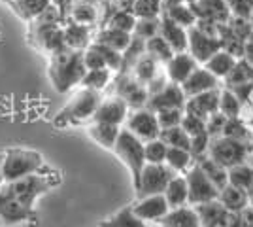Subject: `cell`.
<instances>
[{
	"label": "cell",
	"mask_w": 253,
	"mask_h": 227,
	"mask_svg": "<svg viewBox=\"0 0 253 227\" xmlns=\"http://www.w3.org/2000/svg\"><path fill=\"white\" fill-rule=\"evenodd\" d=\"M181 127L187 131L191 138L197 136V135H202V133H208V127H206V119L199 118V116H193V114H187L183 116V121H181Z\"/></svg>",
	"instance_id": "obj_48"
},
{
	"label": "cell",
	"mask_w": 253,
	"mask_h": 227,
	"mask_svg": "<svg viewBox=\"0 0 253 227\" xmlns=\"http://www.w3.org/2000/svg\"><path fill=\"white\" fill-rule=\"evenodd\" d=\"M64 27V42L70 49L76 51H84L85 47H89L91 44L95 42L93 38V27H87L82 23L68 21Z\"/></svg>",
	"instance_id": "obj_22"
},
{
	"label": "cell",
	"mask_w": 253,
	"mask_h": 227,
	"mask_svg": "<svg viewBox=\"0 0 253 227\" xmlns=\"http://www.w3.org/2000/svg\"><path fill=\"white\" fill-rule=\"evenodd\" d=\"M244 59L253 66V34L246 40V45H244Z\"/></svg>",
	"instance_id": "obj_52"
},
{
	"label": "cell",
	"mask_w": 253,
	"mask_h": 227,
	"mask_svg": "<svg viewBox=\"0 0 253 227\" xmlns=\"http://www.w3.org/2000/svg\"><path fill=\"white\" fill-rule=\"evenodd\" d=\"M197 163L201 165V169L206 173V176L215 184V187H217L219 191L229 185V169H225L221 163H217L215 159H211L210 155H208V157L204 155V157H201V159H197Z\"/></svg>",
	"instance_id": "obj_30"
},
{
	"label": "cell",
	"mask_w": 253,
	"mask_h": 227,
	"mask_svg": "<svg viewBox=\"0 0 253 227\" xmlns=\"http://www.w3.org/2000/svg\"><path fill=\"white\" fill-rule=\"evenodd\" d=\"M183 116H185V110H178V108H170V110H161L157 112L159 118V125L161 129H172V127H178L183 121Z\"/></svg>",
	"instance_id": "obj_47"
},
{
	"label": "cell",
	"mask_w": 253,
	"mask_h": 227,
	"mask_svg": "<svg viewBox=\"0 0 253 227\" xmlns=\"http://www.w3.org/2000/svg\"><path fill=\"white\" fill-rule=\"evenodd\" d=\"M165 197L169 201L170 208H179V206L189 205V185L185 174H176L169 182L165 189Z\"/></svg>",
	"instance_id": "obj_26"
},
{
	"label": "cell",
	"mask_w": 253,
	"mask_h": 227,
	"mask_svg": "<svg viewBox=\"0 0 253 227\" xmlns=\"http://www.w3.org/2000/svg\"><path fill=\"white\" fill-rule=\"evenodd\" d=\"M84 65L87 70H98V68H108L106 66V59L102 53V47L100 44L93 42L89 47H85L84 51Z\"/></svg>",
	"instance_id": "obj_45"
},
{
	"label": "cell",
	"mask_w": 253,
	"mask_h": 227,
	"mask_svg": "<svg viewBox=\"0 0 253 227\" xmlns=\"http://www.w3.org/2000/svg\"><path fill=\"white\" fill-rule=\"evenodd\" d=\"M130 10L136 19H155L165 13L163 0H132Z\"/></svg>",
	"instance_id": "obj_39"
},
{
	"label": "cell",
	"mask_w": 253,
	"mask_h": 227,
	"mask_svg": "<svg viewBox=\"0 0 253 227\" xmlns=\"http://www.w3.org/2000/svg\"><path fill=\"white\" fill-rule=\"evenodd\" d=\"M197 13L199 21H211L217 25H225L232 19L231 8L227 0H199L191 4Z\"/></svg>",
	"instance_id": "obj_16"
},
{
	"label": "cell",
	"mask_w": 253,
	"mask_h": 227,
	"mask_svg": "<svg viewBox=\"0 0 253 227\" xmlns=\"http://www.w3.org/2000/svg\"><path fill=\"white\" fill-rule=\"evenodd\" d=\"M100 102H102L100 93L82 87L74 97L70 98V102L66 104V108L61 112L57 123H59V125H61V123H64V125H78V123L93 121L95 112Z\"/></svg>",
	"instance_id": "obj_4"
},
{
	"label": "cell",
	"mask_w": 253,
	"mask_h": 227,
	"mask_svg": "<svg viewBox=\"0 0 253 227\" xmlns=\"http://www.w3.org/2000/svg\"><path fill=\"white\" fill-rule=\"evenodd\" d=\"M34 216V208L25 206L8 189V185L2 184L0 187V224L2 226H17Z\"/></svg>",
	"instance_id": "obj_11"
},
{
	"label": "cell",
	"mask_w": 253,
	"mask_h": 227,
	"mask_svg": "<svg viewBox=\"0 0 253 227\" xmlns=\"http://www.w3.org/2000/svg\"><path fill=\"white\" fill-rule=\"evenodd\" d=\"M87 68L84 65V53L66 47L61 53L53 55L49 63V78L59 93H68L74 86H80Z\"/></svg>",
	"instance_id": "obj_1"
},
{
	"label": "cell",
	"mask_w": 253,
	"mask_h": 227,
	"mask_svg": "<svg viewBox=\"0 0 253 227\" xmlns=\"http://www.w3.org/2000/svg\"><path fill=\"white\" fill-rule=\"evenodd\" d=\"M227 2H229L232 17L250 21L253 13V0H227Z\"/></svg>",
	"instance_id": "obj_49"
},
{
	"label": "cell",
	"mask_w": 253,
	"mask_h": 227,
	"mask_svg": "<svg viewBox=\"0 0 253 227\" xmlns=\"http://www.w3.org/2000/svg\"><path fill=\"white\" fill-rule=\"evenodd\" d=\"M250 206L253 208V193H252V203H250Z\"/></svg>",
	"instance_id": "obj_57"
},
{
	"label": "cell",
	"mask_w": 253,
	"mask_h": 227,
	"mask_svg": "<svg viewBox=\"0 0 253 227\" xmlns=\"http://www.w3.org/2000/svg\"><path fill=\"white\" fill-rule=\"evenodd\" d=\"M132 210H134V214L140 220H144L148 224L149 222L159 224L170 212V205L165 193L148 195V197H140L136 201V205H132Z\"/></svg>",
	"instance_id": "obj_14"
},
{
	"label": "cell",
	"mask_w": 253,
	"mask_h": 227,
	"mask_svg": "<svg viewBox=\"0 0 253 227\" xmlns=\"http://www.w3.org/2000/svg\"><path fill=\"white\" fill-rule=\"evenodd\" d=\"M165 15L170 17L174 23H178L181 25L183 29H193L197 21H199V17H197V13L193 10V6L187 4V2H183V4H178V6H172V8H167L165 10Z\"/></svg>",
	"instance_id": "obj_35"
},
{
	"label": "cell",
	"mask_w": 253,
	"mask_h": 227,
	"mask_svg": "<svg viewBox=\"0 0 253 227\" xmlns=\"http://www.w3.org/2000/svg\"><path fill=\"white\" fill-rule=\"evenodd\" d=\"M159 34L170 44L174 53H183V51L189 49V31L183 29L178 23H174L165 13L161 15V31H159Z\"/></svg>",
	"instance_id": "obj_20"
},
{
	"label": "cell",
	"mask_w": 253,
	"mask_h": 227,
	"mask_svg": "<svg viewBox=\"0 0 253 227\" xmlns=\"http://www.w3.org/2000/svg\"><path fill=\"white\" fill-rule=\"evenodd\" d=\"M225 125H227V118L223 116L221 112H217V114H213L208 118L206 121V127H208V135H210L211 138H215V136H221L223 129H225Z\"/></svg>",
	"instance_id": "obj_51"
},
{
	"label": "cell",
	"mask_w": 253,
	"mask_h": 227,
	"mask_svg": "<svg viewBox=\"0 0 253 227\" xmlns=\"http://www.w3.org/2000/svg\"><path fill=\"white\" fill-rule=\"evenodd\" d=\"M0 226H2V224H0Z\"/></svg>",
	"instance_id": "obj_58"
},
{
	"label": "cell",
	"mask_w": 253,
	"mask_h": 227,
	"mask_svg": "<svg viewBox=\"0 0 253 227\" xmlns=\"http://www.w3.org/2000/svg\"><path fill=\"white\" fill-rule=\"evenodd\" d=\"M159 31H161V17H155V19H138L132 36L142 38V40L148 42L149 38L157 36Z\"/></svg>",
	"instance_id": "obj_46"
},
{
	"label": "cell",
	"mask_w": 253,
	"mask_h": 227,
	"mask_svg": "<svg viewBox=\"0 0 253 227\" xmlns=\"http://www.w3.org/2000/svg\"><path fill=\"white\" fill-rule=\"evenodd\" d=\"M219 98H221V89H213V91H206L197 97H191L187 98L185 112L208 121L210 116L219 112Z\"/></svg>",
	"instance_id": "obj_19"
},
{
	"label": "cell",
	"mask_w": 253,
	"mask_h": 227,
	"mask_svg": "<svg viewBox=\"0 0 253 227\" xmlns=\"http://www.w3.org/2000/svg\"><path fill=\"white\" fill-rule=\"evenodd\" d=\"M229 184L236 185V187H240V189H246V191H250V195H252L253 167H250L248 163L231 167V169H229Z\"/></svg>",
	"instance_id": "obj_41"
},
{
	"label": "cell",
	"mask_w": 253,
	"mask_h": 227,
	"mask_svg": "<svg viewBox=\"0 0 253 227\" xmlns=\"http://www.w3.org/2000/svg\"><path fill=\"white\" fill-rule=\"evenodd\" d=\"M130 108L125 100L117 95H112L108 98H102V102L98 104L95 112L93 121L98 123H108V125H116V127H125L126 119H128Z\"/></svg>",
	"instance_id": "obj_13"
},
{
	"label": "cell",
	"mask_w": 253,
	"mask_h": 227,
	"mask_svg": "<svg viewBox=\"0 0 253 227\" xmlns=\"http://www.w3.org/2000/svg\"><path fill=\"white\" fill-rule=\"evenodd\" d=\"M244 86H253V66L246 59H238L232 72L225 78V87L236 89Z\"/></svg>",
	"instance_id": "obj_32"
},
{
	"label": "cell",
	"mask_w": 253,
	"mask_h": 227,
	"mask_svg": "<svg viewBox=\"0 0 253 227\" xmlns=\"http://www.w3.org/2000/svg\"><path fill=\"white\" fill-rule=\"evenodd\" d=\"M250 151H252L250 142L234 140V138H227V136H215V138H211L208 155L217 163H221L225 169H231V167L248 161Z\"/></svg>",
	"instance_id": "obj_5"
},
{
	"label": "cell",
	"mask_w": 253,
	"mask_h": 227,
	"mask_svg": "<svg viewBox=\"0 0 253 227\" xmlns=\"http://www.w3.org/2000/svg\"><path fill=\"white\" fill-rule=\"evenodd\" d=\"M219 49H223V42L219 36L204 33L199 27L189 29V49L187 51L197 59L199 65H206V61Z\"/></svg>",
	"instance_id": "obj_12"
},
{
	"label": "cell",
	"mask_w": 253,
	"mask_h": 227,
	"mask_svg": "<svg viewBox=\"0 0 253 227\" xmlns=\"http://www.w3.org/2000/svg\"><path fill=\"white\" fill-rule=\"evenodd\" d=\"M136 15L132 13V10H126V8H119V10H114L108 17H106V23L108 27H114V29H119V31H125V33H134V27H136Z\"/></svg>",
	"instance_id": "obj_38"
},
{
	"label": "cell",
	"mask_w": 253,
	"mask_h": 227,
	"mask_svg": "<svg viewBox=\"0 0 253 227\" xmlns=\"http://www.w3.org/2000/svg\"><path fill=\"white\" fill-rule=\"evenodd\" d=\"M114 80V72L110 68H98V70H87L80 86L84 89H91L96 93H102L106 87L110 86V82Z\"/></svg>",
	"instance_id": "obj_34"
},
{
	"label": "cell",
	"mask_w": 253,
	"mask_h": 227,
	"mask_svg": "<svg viewBox=\"0 0 253 227\" xmlns=\"http://www.w3.org/2000/svg\"><path fill=\"white\" fill-rule=\"evenodd\" d=\"M219 112L227 119H238L242 114V100L238 98V95L229 89L223 87L221 89V98H219Z\"/></svg>",
	"instance_id": "obj_40"
},
{
	"label": "cell",
	"mask_w": 253,
	"mask_h": 227,
	"mask_svg": "<svg viewBox=\"0 0 253 227\" xmlns=\"http://www.w3.org/2000/svg\"><path fill=\"white\" fill-rule=\"evenodd\" d=\"M31 36L36 40V45L51 57L68 47L64 42V27L61 23H43L34 19L31 21Z\"/></svg>",
	"instance_id": "obj_6"
},
{
	"label": "cell",
	"mask_w": 253,
	"mask_h": 227,
	"mask_svg": "<svg viewBox=\"0 0 253 227\" xmlns=\"http://www.w3.org/2000/svg\"><path fill=\"white\" fill-rule=\"evenodd\" d=\"M221 136H227V138H234V140H242V142H250L252 144V129L248 123H244L242 119H227V125L223 129Z\"/></svg>",
	"instance_id": "obj_42"
},
{
	"label": "cell",
	"mask_w": 253,
	"mask_h": 227,
	"mask_svg": "<svg viewBox=\"0 0 253 227\" xmlns=\"http://www.w3.org/2000/svg\"><path fill=\"white\" fill-rule=\"evenodd\" d=\"M219 201H221V205L225 206L229 212H232V214H242L244 210L250 208L252 195H250V191H246V189H240V187H236V185L229 184L225 189H221Z\"/></svg>",
	"instance_id": "obj_23"
},
{
	"label": "cell",
	"mask_w": 253,
	"mask_h": 227,
	"mask_svg": "<svg viewBox=\"0 0 253 227\" xmlns=\"http://www.w3.org/2000/svg\"><path fill=\"white\" fill-rule=\"evenodd\" d=\"M146 53H148L149 57H153L159 65L165 66L170 59L174 57V49L170 47V44L167 42L161 34H157V36L149 38L148 42H146Z\"/></svg>",
	"instance_id": "obj_36"
},
{
	"label": "cell",
	"mask_w": 253,
	"mask_h": 227,
	"mask_svg": "<svg viewBox=\"0 0 253 227\" xmlns=\"http://www.w3.org/2000/svg\"><path fill=\"white\" fill-rule=\"evenodd\" d=\"M161 138L167 142L170 148H183V150L191 151V136L181 125L172 127V129H165L161 133Z\"/></svg>",
	"instance_id": "obj_43"
},
{
	"label": "cell",
	"mask_w": 253,
	"mask_h": 227,
	"mask_svg": "<svg viewBox=\"0 0 253 227\" xmlns=\"http://www.w3.org/2000/svg\"><path fill=\"white\" fill-rule=\"evenodd\" d=\"M185 104H187V95L183 93L181 86L169 82V86L165 87V89H161L159 93L149 97L148 108H151L153 112H161V110L170 108L185 110Z\"/></svg>",
	"instance_id": "obj_15"
},
{
	"label": "cell",
	"mask_w": 253,
	"mask_h": 227,
	"mask_svg": "<svg viewBox=\"0 0 253 227\" xmlns=\"http://www.w3.org/2000/svg\"><path fill=\"white\" fill-rule=\"evenodd\" d=\"M197 163L189 150L183 148H170L169 146V155H167V165L174 171L176 174H185L191 167Z\"/></svg>",
	"instance_id": "obj_33"
},
{
	"label": "cell",
	"mask_w": 253,
	"mask_h": 227,
	"mask_svg": "<svg viewBox=\"0 0 253 227\" xmlns=\"http://www.w3.org/2000/svg\"><path fill=\"white\" fill-rule=\"evenodd\" d=\"M250 23H252V31H253V13H252V17H250Z\"/></svg>",
	"instance_id": "obj_56"
},
{
	"label": "cell",
	"mask_w": 253,
	"mask_h": 227,
	"mask_svg": "<svg viewBox=\"0 0 253 227\" xmlns=\"http://www.w3.org/2000/svg\"><path fill=\"white\" fill-rule=\"evenodd\" d=\"M161 74V65L153 57H149L148 53L142 55L136 61V65L132 66V76L136 78L140 84L148 86L151 80H155L157 76Z\"/></svg>",
	"instance_id": "obj_31"
},
{
	"label": "cell",
	"mask_w": 253,
	"mask_h": 227,
	"mask_svg": "<svg viewBox=\"0 0 253 227\" xmlns=\"http://www.w3.org/2000/svg\"><path fill=\"white\" fill-rule=\"evenodd\" d=\"M121 131H123V127L108 125V123H98V121H91L89 127H87L89 136H91L96 144H100L102 148L112 150V151L116 148V142H117V138H119V135H121Z\"/></svg>",
	"instance_id": "obj_24"
},
{
	"label": "cell",
	"mask_w": 253,
	"mask_h": 227,
	"mask_svg": "<svg viewBox=\"0 0 253 227\" xmlns=\"http://www.w3.org/2000/svg\"><path fill=\"white\" fill-rule=\"evenodd\" d=\"M219 78L217 76H213L206 68V66H199L193 74L181 84V89H183V93L187 95V98L191 97H197V95H202V93H206V91H213V89H219Z\"/></svg>",
	"instance_id": "obj_17"
},
{
	"label": "cell",
	"mask_w": 253,
	"mask_h": 227,
	"mask_svg": "<svg viewBox=\"0 0 253 227\" xmlns=\"http://www.w3.org/2000/svg\"><path fill=\"white\" fill-rule=\"evenodd\" d=\"M210 144H211V136L208 133H202V135H197L191 138V153L195 159H201L204 157L208 150H210Z\"/></svg>",
	"instance_id": "obj_50"
},
{
	"label": "cell",
	"mask_w": 253,
	"mask_h": 227,
	"mask_svg": "<svg viewBox=\"0 0 253 227\" xmlns=\"http://www.w3.org/2000/svg\"><path fill=\"white\" fill-rule=\"evenodd\" d=\"M236 63H238V59L234 57L232 53H229L227 49H219L215 55H211L210 59L206 61V66L208 70H210L213 76H217L219 80H225L227 76L232 72V68L236 66Z\"/></svg>",
	"instance_id": "obj_28"
},
{
	"label": "cell",
	"mask_w": 253,
	"mask_h": 227,
	"mask_svg": "<svg viewBox=\"0 0 253 227\" xmlns=\"http://www.w3.org/2000/svg\"><path fill=\"white\" fill-rule=\"evenodd\" d=\"M167 155H169V144L161 136L155 138V140L146 142V161L149 165H165Z\"/></svg>",
	"instance_id": "obj_44"
},
{
	"label": "cell",
	"mask_w": 253,
	"mask_h": 227,
	"mask_svg": "<svg viewBox=\"0 0 253 227\" xmlns=\"http://www.w3.org/2000/svg\"><path fill=\"white\" fill-rule=\"evenodd\" d=\"M125 129L130 131L134 136H138L142 142H149L155 140L161 136V125H159V118L157 112H153L151 108H138L132 110L128 114V119L125 123Z\"/></svg>",
	"instance_id": "obj_9"
},
{
	"label": "cell",
	"mask_w": 253,
	"mask_h": 227,
	"mask_svg": "<svg viewBox=\"0 0 253 227\" xmlns=\"http://www.w3.org/2000/svg\"><path fill=\"white\" fill-rule=\"evenodd\" d=\"M45 171L43 157L34 150H10L4 153L2 161V178L4 184L17 182L27 176Z\"/></svg>",
	"instance_id": "obj_2"
},
{
	"label": "cell",
	"mask_w": 253,
	"mask_h": 227,
	"mask_svg": "<svg viewBox=\"0 0 253 227\" xmlns=\"http://www.w3.org/2000/svg\"><path fill=\"white\" fill-rule=\"evenodd\" d=\"M10 4L25 21H34L51 6V0H10Z\"/></svg>",
	"instance_id": "obj_29"
},
{
	"label": "cell",
	"mask_w": 253,
	"mask_h": 227,
	"mask_svg": "<svg viewBox=\"0 0 253 227\" xmlns=\"http://www.w3.org/2000/svg\"><path fill=\"white\" fill-rule=\"evenodd\" d=\"M195 2H199V0H187V4H195Z\"/></svg>",
	"instance_id": "obj_55"
},
{
	"label": "cell",
	"mask_w": 253,
	"mask_h": 227,
	"mask_svg": "<svg viewBox=\"0 0 253 227\" xmlns=\"http://www.w3.org/2000/svg\"><path fill=\"white\" fill-rule=\"evenodd\" d=\"M176 176V173L170 169L169 165H146L144 171L140 174V180L136 184V193L140 197H148V195H161L165 193L169 182Z\"/></svg>",
	"instance_id": "obj_7"
},
{
	"label": "cell",
	"mask_w": 253,
	"mask_h": 227,
	"mask_svg": "<svg viewBox=\"0 0 253 227\" xmlns=\"http://www.w3.org/2000/svg\"><path fill=\"white\" fill-rule=\"evenodd\" d=\"M159 227H202L201 216L195 206L170 208V212L157 224Z\"/></svg>",
	"instance_id": "obj_21"
},
{
	"label": "cell",
	"mask_w": 253,
	"mask_h": 227,
	"mask_svg": "<svg viewBox=\"0 0 253 227\" xmlns=\"http://www.w3.org/2000/svg\"><path fill=\"white\" fill-rule=\"evenodd\" d=\"M199 66L201 65L197 63V59H195L189 51L174 53V57L165 65V74H167V78H169L172 84L181 86Z\"/></svg>",
	"instance_id": "obj_18"
},
{
	"label": "cell",
	"mask_w": 253,
	"mask_h": 227,
	"mask_svg": "<svg viewBox=\"0 0 253 227\" xmlns=\"http://www.w3.org/2000/svg\"><path fill=\"white\" fill-rule=\"evenodd\" d=\"M100 227H149L148 222L140 220L134 214L132 206H125L121 208L117 214H114L112 218H108L106 222L100 224Z\"/></svg>",
	"instance_id": "obj_37"
},
{
	"label": "cell",
	"mask_w": 253,
	"mask_h": 227,
	"mask_svg": "<svg viewBox=\"0 0 253 227\" xmlns=\"http://www.w3.org/2000/svg\"><path fill=\"white\" fill-rule=\"evenodd\" d=\"M2 161H4V153H0V187L4 184V178H2Z\"/></svg>",
	"instance_id": "obj_54"
},
{
	"label": "cell",
	"mask_w": 253,
	"mask_h": 227,
	"mask_svg": "<svg viewBox=\"0 0 253 227\" xmlns=\"http://www.w3.org/2000/svg\"><path fill=\"white\" fill-rule=\"evenodd\" d=\"M95 42L102 44V45H108V47L117 49V51H121V53H123L126 47L130 45V42H132V34L104 25V27H102V29L96 33Z\"/></svg>",
	"instance_id": "obj_27"
},
{
	"label": "cell",
	"mask_w": 253,
	"mask_h": 227,
	"mask_svg": "<svg viewBox=\"0 0 253 227\" xmlns=\"http://www.w3.org/2000/svg\"><path fill=\"white\" fill-rule=\"evenodd\" d=\"M116 95L128 104L130 110L146 108L149 102V91L144 84H140L134 76L119 72L116 80Z\"/></svg>",
	"instance_id": "obj_10"
},
{
	"label": "cell",
	"mask_w": 253,
	"mask_h": 227,
	"mask_svg": "<svg viewBox=\"0 0 253 227\" xmlns=\"http://www.w3.org/2000/svg\"><path fill=\"white\" fill-rule=\"evenodd\" d=\"M114 151L121 159V163L128 169V173L132 176V184L136 187L140 174L144 171V167L148 165V161H146V142H142L130 131H126L123 127V131H121V135H119V138L116 142Z\"/></svg>",
	"instance_id": "obj_3"
},
{
	"label": "cell",
	"mask_w": 253,
	"mask_h": 227,
	"mask_svg": "<svg viewBox=\"0 0 253 227\" xmlns=\"http://www.w3.org/2000/svg\"><path fill=\"white\" fill-rule=\"evenodd\" d=\"M187 178V185H189V205L199 206L210 201H217L219 199V189L215 187V184L206 176V173L201 169L199 163H195L189 171L185 173Z\"/></svg>",
	"instance_id": "obj_8"
},
{
	"label": "cell",
	"mask_w": 253,
	"mask_h": 227,
	"mask_svg": "<svg viewBox=\"0 0 253 227\" xmlns=\"http://www.w3.org/2000/svg\"><path fill=\"white\" fill-rule=\"evenodd\" d=\"M98 8L93 0H76L74 4L70 6V10L66 13L68 21L82 23L87 27H95L98 23Z\"/></svg>",
	"instance_id": "obj_25"
},
{
	"label": "cell",
	"mask_w": 253,
	"mask_h": 227,
	"mask_svg": "<svg viewBox=\"0 0 253 227\" xmlns=\"http://www.w3.org/2000/svg\"><path fill=\"white\" fill-rule=\"evenodd\" d=\"M183 2H187V0H163V6H165V10H167V8L178 6V4H183Z\"/></svg>",
	"instance_id": "obj_53"
}]
</instances>
